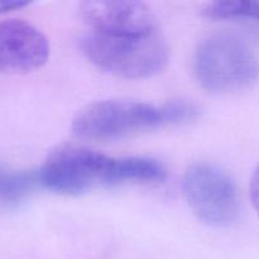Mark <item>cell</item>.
Masks as SVG:
<instances>
[{"mask_svg":"<svg viewBox=\"0 0 259 259\" xmlns=\"http://www.w3.org/2000/svg\"><path fill=\"white\" fill-rule=\"evenodd\" d=\"M199 114L197 105L187 100H172L156 106L142 101L110 99L96 101L78 111L72 121V132L88 141H116L161 126L189 123Z\"/></svg>","mask_w":259,"mask_h":259,"instance_id":"2","label":"cell"},{"mask_svg":"<svg viewBox=\"0 0 259 259\" xmlns=\"http://www.w3.org/2000/svg\"><path fill=\"white\" fill-rule=\"evenodd\" d=\"M204 14L211 19H250L259 22V2H214L206 5Z\"/></svg>","mask_w":259,"mask_h":259,"instance_id":"9","label":"cell"},{"mask_svg":"<svg viewBox=\"0 0 259 259\" xmlns=\"http://www.w3.org/2000/svg\"><path fill=\"white\" fill-rule=\"evenodd\" d=\"M37 182V174L17 171L0 163V210L9 209L23 201Z\"/></svg>","mask_w":259,"mask_h":259,"instance_id":"8","label":"cell"},{"mask_svg":"<svg viewBox=\"0 0 259 259\" xmlns=\"http://www.w3.org/2000/svg\"><path fill=\"white\" fill-rule=\"evenodd\" d=\"M192 72L202 89L229 93L254 83L259 77V60L247 40L229 32L214 33L197 45Z\"/></svg>","mask_w":259,"mask_h":259,"instance_id":"3","label":"cell"},{"mask_svg":"<svg viewBox=\"0 0 259 259\" xmlns=\"http://www.w3.org/2000/svg\"><path fill=\"white\" fill-rule=\"evenodd\" d=\"M37 176L56 194L80 195L98 186L162 182L167 169L151 157L114 158L85 147L63 146L47 157Z\"/></svg>","mask_w":259,"mask_h":259,"instance_id":"1","label":"cell"},{"mask_svg":"<svg viewBox=\"0 0 259 259\" xmlns=\"http://www.w3.org/2000/svg\"><path fill=\"white\" fill-rule=\"evenodd\" d=\"M25 5H28V3L22 2V0H0V14L20 9Z\"/></svg>","mask_w":259,"mask_h":259,"instance_id":"11","label":"cell"},{"mask_svg":"<svg viewBox=\"0 0 259 259\" xmlns=\"http://www.w3.org/2000/svg\"><path fill=\"white\" fill-rule=\"evenodd\" d=\"M48 57V39L32 23L23 19L0 22V73L32 72L42 67Z\"/></svg>","mask_w":259,"mask_h":259,"instance_id":"7","label":"cell"},{"mask_svg":"<svg viewBox=\"0 0 259 259\" xmlns=\"http://www.w3.org/2000/svg\"><path fill=\"white\" fill-rule=\"evenodd\" d=\"M81 15L91 32L119 37H142L158 32L151 8L133 0H90L81 4Z\"/></svg>","mask_w":259,"mask_h":259,"instance_id":"6","label":"cell"},{"mask_svg":"<svg viewBox=\"0 0 259 259\" xmlns=\"http://www.w3.org/2000/svg\"><path fill=\"white\" fill-rule=\"evenodd\" d=\"M181 189L191 211L205 224L224 228L237 220V186L232 177L215 164H192L184 175Z\"/></svg>","mask_w":259,"mask_h":259,"instance_id":"5","label":"cell"},{"mask_svg":"<svg viewBox=\"0 0 259 259\" xmlns=\"http://www.w3.org/2000/svg\"><path fill=\"white\" fill-rule=\"evenodd\" d=\"M249 194L253 206H254L255 211L259 214V164L257 168L254 169V172H253L252 179H250Z\"/></svg>","mask_w":259,"mask_h":259,"instance_id":"10","label":"cell"},{"mask_svg":"<svg viewBox=\"0 0 259 259\" xmlns=\"http://www.w3.org/2000/svg\"><path fill=\"white\" fill-rule=\"evenodd\" d=\"M81 50L99 70L123 78H148L168 63V47L159 32L142 37H119L90 32Z\"/></svg>","mask_w":259,"mask_h":259,"instance_id":"4","label":"cell"}]
</instances>
